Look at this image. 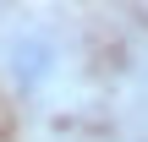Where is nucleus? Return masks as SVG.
<instances>
[{
	"mask_svg": "<svg viewBox=\"0 0 148 142\" xmlns=\"http://www.w3.org/2000/svg\"><path fill=\"white\" fill-rule=\"evenodd\" d=\"M55 66H60V55H55V38H44V33H16L5 49V71L22 88H44L55 77Z\"/></svg>",
	"mask_w": 148,
	"mask_h": 142,
	"instance_id": "nucleus-1",
	"label": "nucleus"
}]
</instances>
